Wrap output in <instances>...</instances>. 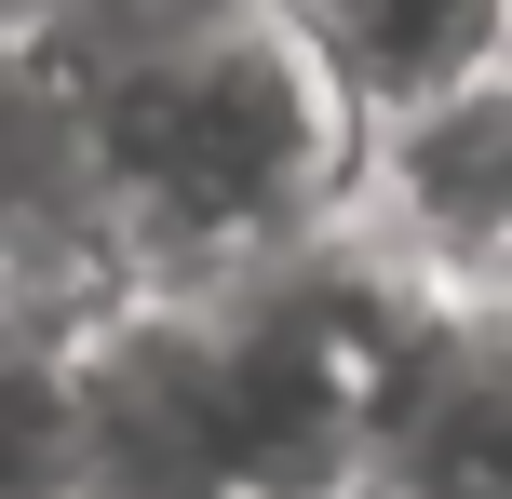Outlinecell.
<instances>
[{
    "mask_svg": "<svg viewBox=\"0 0 512 499\" xmlns=\"http://www.w3.org/2000/svg\"><path fill=\"white\" fill-rule=\"evenodd\" d=\"M351 230L378 257H405L432 297L499 311V230H512V81L472 68L445 95L364 122L351 149Z\"/></svg>",
    "mask_w": 512,
    "mask_h": 499,
    "instance_id": "2",
    "label": "cell"
},
{
    "mask_svg": "<svg viewBox=\"0 0 512 499\" xmlns=\"http://www.w3.org/2000/svg\"><path fill=\"white\" fill-rule=\"evenodd\" d=\"M270 14L297 27L310 68L351 95V122H391V108L499 68V0H270Z\"/></svg>",
    "mask_w": 512,
    "mask_h": 499,
    "instance_id": "3",
    "label": "cell"
},
{
    "mask_svg": "<svg viewBox=\"0 0 512 499\" xmlns=\"http://www.w3.org/2000/svg\"><path fill=\"white\" fill-rule=\"evenodd\" d=\"M81 95V189H95V243L122 257L135 311H189L230 297L310 230L351 216V95L310 68V41L243 0V14L189 27L162 54H108L68 68Z\"/></svg>",
    "mask_w": 512,
    "mask_h": 499,
    "instance_id": "1",
    "label": "cell"
},
{
    "mask_svg": "<svg viewBox=\"0 0 512 499\" xmlns=\"http://www.w3.org/2000/svg\"><path fill=\"white\" fill-rule=\"evenodd\" d=\"M14 14H27V41H54L68 68H108V54H162V41H189V27L243 14V0H14Z\"/></svg>",
    "mask_w": 512,
    "mask_h": 499,
    "instance_id": "4",
    "label": "cell"
}]
</instances>
